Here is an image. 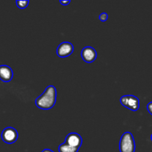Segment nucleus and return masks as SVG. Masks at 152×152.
Instances as JSON below:
<instances>
[{"instance_id":"obj_1","label":"nucleus","mask_w":152,"mask_h":152,"mask_svg":"<svg viewBox=\"0 0 152 152\" xmlns=\"http://www.w3.org/2000/svg\"><path fill=\"white\" fill-rule=\"evenodd\" d=\"M56 101V89L53 86H49L42 94L36 99V105L42 110H49L53 108Z\"/></svg>"},{"instance_id":"obj_2","label":"nucleus","mask_w":152,"mask_h":152,"mask_svg":"<svg viewBox=\"0 0 152 152\" xmlns=\"http://www.w3.org/2000/svg\"><path fill=\"white\" fill-rule=\"evenodd\" d=\"M136 148L135 141L131 132H126L122 135L120 141V152H134Z\"/></svg>"},{"instance_id":"obj_3","label":"nucleus","mask_w":152,"mask_h":152,"mask_svg":"<svg viewBox=\"0 0 152 152\" xmlns=\"http://www.w3.org/2000/svg\"><path fill=\"white\" fill-rule=\"evenodd\" d=\"M120 103L131 111H136L140 108V100L134 95H125L120 98Z\"/></svg>"},{"instance_id":"obj_4","label":"nucleus","mask_w":152,"mask_h":152,"mask_svg":"<svg viewBox=\"0 0 152 152\" xmlns=\"http://www.w3.org/2000/svg\"><path fill=\"white\" fill-rule=\"evenodd\" d=\"M18 132L13 127H7L2 131L1 134V140L3 142H4L7 144H13L17 140Z\"/></svg>"},{"instance_id":"obj_5","label":"nucleus","mask_w":152,"mask_h":152,"mask_svg":"<svg viewBox=\"0 0 152 152\" xmlns=\"http://www.w3.org/2000/svg\"><path fill=\"white\" fill-rule=\"evenodd\" d=\"M73 52H74V45L68 42H62L56 49V54L61 58L67 57L72 54Z\"/></svg>"},{"instance_id":"obj_6","label":"nucleus","mask_w":152,"mask_h":152,"mask_svg":"<svg viewBox=\"0 0 152 152\" xmlns=\"http://www.w3.org/2000/svg\"><path fill=\"white\" fill-rule=\"evenodd\" d=\"M81 56L83 60L88 63H91L95 61L97 56L96 50L91 46H86L83 48L81 51Z\"/></svg>"},{"instance_id":"obj_7","label":"nucleus","mask_w":152,"mask_h":152,"mask_svg":"<svg viewBox=\"0 0 152 152\" xmlns=\"http://www.w3.org/2000/svg\"><path fill=\"white\" fill-rule=\"evenodd\" d=\"M65 143L73 148L80 149L83 143V139L81 136L77 133H70L65 137Z\"/></svg>"},{"instance_id":"obj_8","label":"nucleus","mask_w":152,"mask_h":152,"mask_svg":"<svg viewBox=\"0 0 152 152\" xmlns=\"http://www.w3.org/2000/svg\"><path fill=\"white\" fill-rule=\"evenodd\" d=\"M13 77V70L6 65H0V80L4 83L11 81Z\"/></svg>"},{"instance_id":"obj_9","label":"nucleus","mask_w":152,"mask_h":152,"mask_svg":"<svg viewBox=\"0 0 152 152\" xmlns=\"http://www.w3.org/2000/svg\"><path fill=\"white\" fill-rule=\"evenodd\" d=\"M79 149L76 148H73V147L70 146L68 144L65 142L61 144L59 146V152H78Z\"/></svg>"},{"instance_id":"obj_10","label":"nucleus","mask_w":152,"mask_h":152,"mask_svg":"<svg viewBox=\"0 0 152 152\" xmlns=\"http://www.w3.org/2000/svg\"><path fill=\"white\" fill-rule=\"evenodd\" d=\"M16 5L20 9H25L28 7V4H29V1L28 0H25V1H21V0H17L16 1Z\"/></svg>"},{"instance_id":"obj_11","label":"nucleus","mask_w":152,"mask_h":152,"mask_svg":"<svg viewBox=\"0 0 152 152\" xmlns=\"http://www.w3.org/2000/svg\"><path fill=\"white\" fill-rule=\"evenodd\" d=\"M108 16L106 13H102L99 16V19L101 21V22H105V21L108 20Z\"/></svg>"},{"instance_id":"obj_12","label":"nucleus","mask_w":152,"mask_h":152,"mask_svg":"<svg viewBox=\"0 0 152 152\" xmlns=\"http://www.w3.org/2000/svg\"><path fill=\"white\" fill-rule=\"evenodd\" d=\"M147 110H148V112L150 113V114L152 115V102H150L147 105Z\"/></svg>"},{"instance_id":"obj_13","label":"nucleus","mask_w":152,"mask_h":152,"mask_svg":"<svg viewBox=\"0 0 152 152\" xmlns=\"http://www.w3.org/2000/svg\"><path fill=\"white\" fill-rule=\"evenodd\" d=\"M59 2H60L61 4H62V5H67V4H69L70 2H71V1L70 0H68V1H65V0H60L59 1Z\"/></svg>"},{"instance_id":"obj_14","label":"nucleus","mask_w":152,"mask_h":152,"mask_svg":"<svg viewBox=\"0 0 152 152\" xmlns=\"http://www.w3.org/2000/svg\"><path fill=\"white\" fill-rule=\"evenodd\" d=\"M42 152H54V151H52V150L50 149H48V148H46V149H44Z\"/></svg>"},{"instance_id":"obj_15","label":"nucleus","mask_w":152,"mask_h":152,"mask_svg":"<svg viewBox=\"0 0 152 152\" xmlns=\"http://www.w3.org/2000/svg\"><path fill=\"white\" fill-rule=\"evenodd\" d=\"M151 141H152V134L151 135Z\"/></svg>"}]
</instances>
